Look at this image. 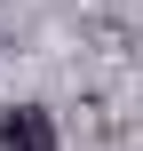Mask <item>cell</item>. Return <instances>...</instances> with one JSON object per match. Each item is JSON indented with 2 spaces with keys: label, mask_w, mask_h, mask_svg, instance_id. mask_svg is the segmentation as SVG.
Listing matches in <instances>:
<instances>
[{
  "label": "cell",
  "mask_w": 143,
  "mask_h": 151,
  "mask_svg": "<svg viewBox=\"0 0 143 151\" xmlns=\"http://www.w3.org/2000/svg\"><path fill=\"white\" fill-rule=\"evenodd\" d=\"M0 151H56L48 104H8V111H0Z\"/></svg>",
  "instance_id": "1"
}]
</instances>
